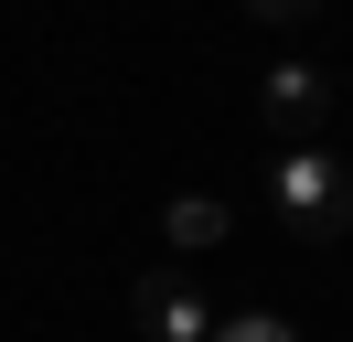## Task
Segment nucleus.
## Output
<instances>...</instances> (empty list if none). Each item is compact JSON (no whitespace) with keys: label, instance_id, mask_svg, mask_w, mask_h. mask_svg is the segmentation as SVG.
I'll list each match as a JSON object with an SVG mask.
<instances>
[{"label":"nucleus","instance_id":"obj_1","mask_svg":"<svg viewBox=\"0 0 353 342\" xmlns=\"http://www.w3.org/2000/svg\"><path fill=\"white\" fill-rule=\"evenodd\" d=\"M268 214H279V235L300 256L343 246V225H353V171L332 161L321 139H289L279 161H268Z\"/></svg>","mask_w":353,"mask_h":342},{"label":"nucleus","instance_id":"obj_2","mask_svg":"<svg viewBox=\"0 0 353 342\" xmlns=\"http://www.w3.org/2000/svg\"><path fill=\"white\" fill-rule=\"evenodd\" d=\"M129 321H139V342H214L225 310H214L182 268H139V278H129Z\"/></svg>","mask_w":353,"mask_h":342},{"label":"nucleus","instance_id":"obj_3","mask_svg":"<svg viewBox=\"0 0 353 342\" xmlns=\"http://www.w3.org/2000/svg\"><path fill=\"white\" fill-rule=\"evenodd\" d=\"M257 107L289 128V139H310V128L332 118V75H321V64H300V54H279V64H268V86H257Z\"/></svg>","mask_w":353,"mask_h":342},{"label":"nucleus","instance_id":"obj_4","mask_svg":"<svg viewBox=\"0 0 353 342\" xmlns=\"http://www.w3.org/2000/svg\"><path fill=\"white\" fill-rule=\"evenodd\" d=\"M225 235H236V214H225L214 192H172V203H161V246L172 256H214Z\"/></svg>","mask_w":353,"mask_h":342},{"label":"nucleus","instance_id":"obj_5","mask_svg":"<svg viewBox=\"0 0 353 342\" xmlns=\"http://www.w3.org/2000/svg\"><path fill=\"white\" fill-rule=\"evenodd\" d=\"M214 342H300V321H279V310H225Z\"/></svg>","mask_w":353,"mask_h":342},{"label":"nucleus","instance_id":"obj_6","mask_svg":"<svg viewBox=\"0 0 353 342\" xmlns=\"http://www.w3.org/2000/svg\"><path fill=\"white\" fill-rule=\"evenodd\" d=\"M246 11H257L268 32H289V21H310V11H321V0H246Z\"/></svg>","mask_w":353,"mask_h":342}]
</instances>
